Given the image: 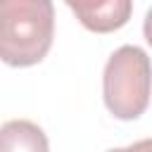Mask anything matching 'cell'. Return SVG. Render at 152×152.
I'll return each mask as SVG.
<instances>
[{"label":"cell","instance_id":"4","mask_svg":"<svg viewBox=\"0 0 152 152\" xmlns=\"http://www.w3.org/2000/svg\"><path fill=\"white\" fill-rule=\"evenodd\" d=\"M0 152H50V142L38 124L12 119L0 126Z\"/></svg>","mask_w":152,"mask_h":152},{"label":"cell","instance_id":"3","mask_svg":"<svg viewBox=\"0 0 152 152\" xmlns=\"http://www.w3.org/2000/svg\"><path fill=\"white\" fill-rule=\"evenodd\" d=\"M76 19L93 33H112L128 24L133 0H64Z\"/></svg>","mask_w":152,"mask_h":152},{"label":"cell","instance_id":"5","mask_svg":"<svg viewBox=\"0 0 152 152\" xmlns=\"http://www.w3.org/2000/svg\"><path fill=\"white\" fill-rule=\"evenodd\" d=\"M107 152H152V140L145 138V140H138L128 147H114V150H107Z\"/></svg>","mask_w":152,"mask_h":152},{"label":"cell","instance_id":"1","mask_svg":"<svg viewBox=\"0 0 152 152\" xmlns=\"http://www.w3.org/2000/svg\"><path fill=\"white\" fill-rule=\"evenodd\" d=\"M52 38V0H0V62L33 66L50 52Z\"/></svg>","mask_w":152,"mask_h":152},{"label":"cell","instance_id":"2","mask_svg":"<svg viewBox=\"0 0 152 152\" xmlns=\"http://www.w3.org/2000/svg\"><path fill=\"white\" fill-rule=\"evenodd\" d=\"M102 95L107 109L121 119H138L150 102V59L138 45H121L104 64Z\"/></svg>","mask_w":152,"mask_h":152}]
</instances>
